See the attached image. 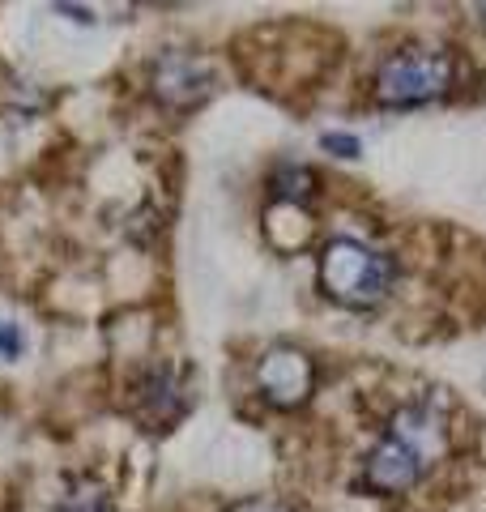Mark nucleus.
Returning a JSON list of instances; mask_svg holds the SVG:
<instances>
[{"mask_svg":"<svg viewBox=\"0 0 486 512\" xmlns=\"http://www.w3.org/2000/svg\"><path fill=\"white\" fill-rule=\"evenodd\" d=\"M448 448V423L435 397L401 406L380 444L363 461V487L376 495H405L423 483V474L444 457Z\"/></svg>","mask_w":486,"mask_h":512,"instance_id":"1","label":"nucleus"},{"mask_svg":"<svg viewBox=\"0 0 486 512\" xmlns=\"http://www.w3.org/2000/svg\"><path fill=\"white\" fill-rule=\"evenodd\" d=\"M393 278H397L393 256H384L380 248L363 244V239L337 235L320 252V291L350 312H367L384 303L388 291H393Z\"/></svg>","mask_w":486,"mask_h":512,"instance_id":"2","label":"nucleus"},{"mask_svg":"<svg viewBox=\"0 0 486 512\" xmlns=\"http://www.w3.org/2000/svg\"><path fill=\"white\" fill-rule=\"evenodd\" d=\"M452 56L440 47H401V52L384 56L376 77H371V94L388 111H410L444 99L452 90Z\"/></svg>","mask_w":486,"mask_h":512,"instance_id":"3","label":"nucleus"},{"mask_svg":"<svg viewBox=\"0 0 486 512\" xmlns=\"http://www.w3.org/2000/svg\"><path fill=\"white\" fill-rule=\"evenodd\" d=\"M256 389L269 406L299 410L316 389V363L299 346H273L256 363Z\"/></svg>","mask_w":486,"mask_h":512,"instance_id":"4","label":"nucleus"},{"mask_svg":"<svg viewBox=\"0 0 486 512\" xmlns=\"http://www.w3.org/2000/svg\"><path fill=\"white\" fill-rule=\"evenodd\" d=\"M150 90L162 107L171 111H192L197 103L209 99L214 90V73L209 64L192 52H162L154 64H150Z\"/></svg>","mask_w":486,"mask_h":512,"instance_id":"5","label":"nucleus"},{"mask_svg":"<svg viewBox=\"0 0 486 512\" xmlns=\"http://www.w3.org/2000/svg\"><path fill=\"white\" fill-rule=\"evenodd\" d=\"M188 406H192L188 380L175 367H154L133 389V414L145 431H171L188 414Z\"/></svg>","mask_w":486,"mask_h":512,"instance_id":"6","label":"nucleus"},{"mask_svg":"<svg viewBox=\"0 0 486 512\" xmlns=\"http://www.w3.org/2000/svg\"><path fill=\"white\" fill-rule=\"evenodd\" d=\"M312 188H316V175L299 163H286V167L273 171V192H278L282 205H303L312 197Z\"/></svg>","mask_w":486,"mask_h":512,"instance_id":"7","label":"nucleus"},{"mask_svg":"<svg viewBox=\"0 0 486 512\" xmlns=\"http://www.w3.org/2000/svg\"><path fill=\"white\" fill-rule=\"evenodd\" d=\"M26 355V333H22V325H13V320H5L0 316V359H22Z\"/></svg>","mask_w":486,"mask_h":512,"instance_id":"8","label":"nucleus"},{"mask_svg":"<svg viewBox=\"0 0 486 512\" xmlns=\"http://www.w3.org/2000/svg\"><path fill=\"white\" fill-rule=\"evenodd\" d=\"M320 146L329 150V154H337V158H359V137H350V133H324L320 137Z\"/></svg>","mask_w":486,"mask_h":512,"instance_id":"9","label":"nucleus"},{"mask_svg":"<svg viewBox=\"0 0 486 512\" xmlns=\"http://www.w3.org/2000/svg\"><path fill=\"white\" fill-rule=\"evenodd\" d=\"M226 512H295V508L282 504V500H265V495H252V500H239V504H231Z\"/></svg>","mask_w":486,"mask_h":512,"instance_id":"10","label":"nucleus"},{"mask_svg":"<svg viewBox=\"0 0 486 512\" xmlns=\"http://www.w3.org/2000/svg\"><path fill=\"white\" fill-rule=\"evenodd\" d=\"M482 13H486V5H482Z\"/></svg>","mask_w":486,"mask_h":512,"instance_id":"11","label":"nucleus"}]
</instances>
